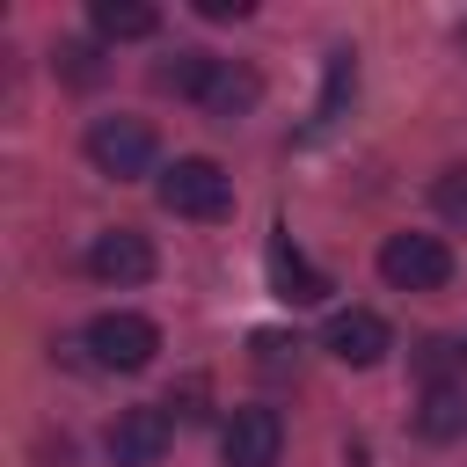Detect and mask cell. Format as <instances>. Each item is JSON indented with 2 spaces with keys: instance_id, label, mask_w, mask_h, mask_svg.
<instances>
[{
  "instance_id": "6da1fadb",
  "label": "cell",
  "mask_w": 467,
  "mask_h": 467,
  "mask_svg": "<svg viewBox=\"0 0 467 467\" xmlns=\"http://www.w3.org/2000/svg\"><path fill=\"white\" fill-rule=\"evenodd\" d=\"M161 204H168L175 219H226V212H234V182H226L219 161L182 153L175 168H161Z\"/></svg>"
},
{
  "instance_id": "7a4b0ae2",
  "label": "cell",
  "mask_w": 467,
  "mask_h": 467,
  "mask_svg": "<svg viewBox=\"0 0 467 467\" xmlns=\"http://www.w3.org/2000/svg\"><path fill=\"white\" fill-rule=\"evenodd\" d=\"M379 277H387L394 292H438V285L452 277V255H445L438 234H394V241L379 248Z\"/></svg>"
},
{
  "instance_id": "3957f363",
  "label": "cell",
  "mask_w": 467,
  "mask_h": 467,
  "mask_svg": "<svg viewBox=\"0 0 467 467\" xmlns=\"http://www.w3.org/2000/svg\"><path fill=\"white\" fill-rule=\"evenodd\" d=\"M88 350H95L102 372H139V365H153L161 328H153L146 314H95V321H88Z\"/></svg>"
},
{
  "instance_id": "277c9868",
  "label": "cell",
  "mask_w": 467,
  "mask_h": 467,
  "mask_svg": "<svg viewBox=\"0 0 467 467\" xmlns=\"http://www.w3.org/2000/svg\"><path fill=\"white\" fill-rule=\"evenodd\" d=\"M88 161L102 168V175H146L153 168V131L139 124V117H95L88 124Z\"/></svg>"
},
{
  "instance_id": "5b68a950",
  "label": "cell",
  "mask_w": 467,
  "mask_h": 467,
  "mask_svg": "<svg viewBox=\"0 0 467 467\" xmlns=\"http://www.w3.org/2000/svg\"><path fill=\"white\" fill-rule=\"evenodd\" d=\"M168 438H175V423H168V409H124V416L109 423V438H102V452H109V467H161V452H168Z\"/></svg>"
},
{
  "instance_id": "8992f818",
  "label": "cell",
  "mask_w": 467,
  "mask_h": 467,
  "mask_svg": "<svg viewBox=\"0 0 467 467\" xmlns=\"http://www.w3.org/2000/svg\"><path fill=\"white\" fill-rule=\"evenodd\" d=\"M219 452H226V467H277V452H285L277 409H234V423L219 431Z\"/></svg>"
},
{
  "instance_id": "52a82bcc",
  "label": "cell",
  "mask_w": 467,
  "mask_h": 467,
  "mask_svg": "<svg viewBox=\"0 0 467 467\" xmlns=\"http://www.w3.org/2000/svg\"><path fill=\"white\" fill-rule=\"evenodd\" d=\"M88 270H95L102 285H146V277H153V241L131 234V226H109V234L88 241Z\"/></svg>"
},
{
  "instance_id": "ba28073f",
  "label": "cell",
  "mask_w": 467,
  "mask_h": 467,
  "mask_svg": "<svg viewBox=\"0 0 467 467\" xmlns=\"http://www.w3.org/2000/svg\"><path fill=\"white\" fill-rule=\"evenodd\" d=\"M263 270H270V292H277L285 306H321V299H328V277H321V270L292 248V234H270Z\"/></svg>"
},
{
  "instance_id": "9c48e42d",
  "label": "cell",
  "mask_w": 467,
  "mask_h": 467,
  "mask_svg": "<svg viewBox=\"0 0 467 467\" xmlns=\"http://www.w3.org/2000/svg\"><path fill=\"white\" fill-rule=\"evenodd\" d=\"M321 343H328V358H343V365H379L394 336H387V321H379L372 306H343V314H328V336H321Z\"/></svg>"
},
{
  "instance_id": "30bf717a",
  "label": "cell",
  "mask_w": 467,
  "mask_h": 467,
  "mask_svg": "<svg viewBox=\"0 0 467 467\" xmlns=\"http://www.w3.org/2000/svg\"><path fill=\"white\" fill-rule=\"evenodd\" d=\"M197 102H204V117L234 124V117H248V109L263 102V80H255V66H234V58H219V73H212V88H204Z\"/></svg>"
},
{
  "instance_id": "8fae6325",
  "label": "cell",
  "mask_w": 467,
  "mask_h": 467,
  "mask_svg": "<svg viewBox=\"0 0 467 467\" xmlns=\"http://www.w3.org/2000/svg\"><path fill=\"white\" fill-rule=\"evenodd\" d=\"M88 22H95V36H109V44H139V36L161 29V7H146V0H95Z\"/></svg>"
},
{
  "instance_id": "7c38bea8",
  "label": "cell",
  "mask_w": 467,
  "mask_h": 467,
  "mask_svg": "<svg viewBox=\"0 0 467 467\" xmlns=\"http://www.w3.org/2000/svg\"><path fill=\"white\" fill-rule=\"evenodd\" d=\"M212 73H219V58H212V51H175V58L161 66V88H168V95H190V102H197V95L212 88Z\"/></svg>"
},
{
  "instance_id": "4fadbf2b",
  "label": "cell",
  "mask_w": 467,
  "mask_h": 467,
  "mask_svg": "<svg viewBox=\"0 0 467 467\" xmlns=\"http://www.w3.org/2000/svg\"><path fill=\"white\" fill-rule=\"evenodd\" d=\"M460 423H467V401H460L452 387H431V394H423V416H416V431H423V438H452Z\"/></svg>"
},
{
  "instance_id": "5bb4252c",
  "label": "cell",
  "mask_w": 467,
  "mask_h": 467,
  "mask_svg": "<svg viewBox=\"0 0 467 467\" xmlns=\"http://www.w3.org/2000/svg\"><path fill=\"white\" fill-rule=\"evenodd\" d=\"M350 88H358V58H350V51H328V80H321V124L343 109V95H350Z\"/></svg>"
},
{
  "instance_id": "9a60e30c",
  "label": "cell",
  "mask_w": 467,
  "mask_h": 467,
  "mask_svg": "<svg viewBox=\"0 0 467 467\" xmlns=\"http://www.w3.org/2000/svg\"><path fill=\"white\" fill-rule=\"evenodd\" d=\"M248 350H255L263 372H292V365H299V336H277V328H255Z\"/></svg>"
},
{
  "instance_id": "2e32d148",
  "label": "cell",
  "mask_w": 467,
  "mask_h": 467,
  "mask_svg": "<svg viewBox=\"0 0 467 467\" xmlns=\"http://www.w3.org/2000/svg\"><path fill=\"white\" fill-rule=\"evenodd\" d=\"M431 204H438V219L467 226V168H445V175L431 182Z\"/></svg>"
},
{
  "instance_id": "e0dca14e",
  "label": "cell",
  "mask_w": 467,
  "mask_h": 467,
  "mask_svg": "<svg viewBox=\"0 0 467 467\" xmlns=\"http://www.w3.org/2000/svg\"><path fill=\"white\" fill-rule=\"evenodd\" d=\"M51 66H58V73H66V80H80V88H88V80H95V73H102V66H95V51H88V44H58V58H51Z\"/></svg>"
},
{
  "instance_id": "ac0fdd59",
  "label": "cell",
  "mask_w": 467,
  "mask_h": 467,
  "mask_svg": "<svg viewBox=\"0 0 467 467\" xmlns=\"http://www.w3.org/2000/svg\"><path fill=\"white\" fill-rule=\"evenodd\" d=\"M168 409L190 423V416H204V379H182V394H168Z\"/></svg>"
},
{
  "instance_id": "d6986e66",
  "label": "cell",
  "mask_w": 467,
  "mask_h": 467,
  "mask_svg": "<svg viewBox=\"0 0 467 467\" xmlns=\"http://www.w3.org/2000/svg\"><path fill=\"white\" fill-rule=\"evenodd\" d=\"M197 15H204V22H241L248 0H197Z\"/></svg>"
}]
</instances>
